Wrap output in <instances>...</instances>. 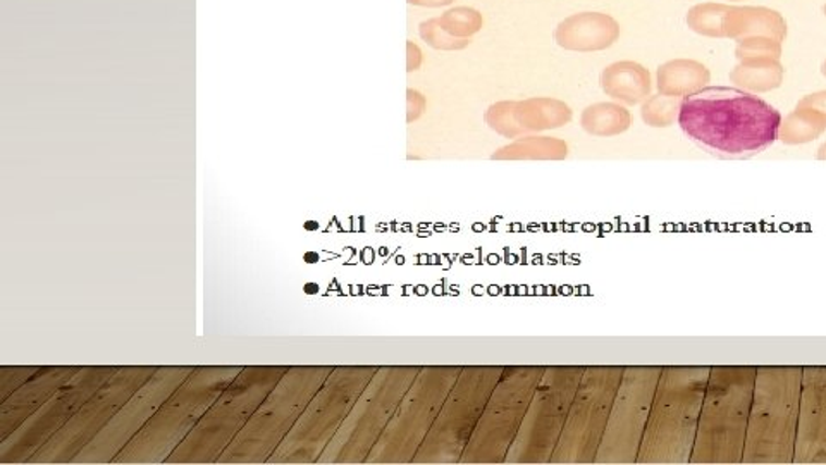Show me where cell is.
<instances>
[{
  "instance_id": "1",
  "label": "cell",
  "mask_w": 826,
  "mask_h": 465,
  "mask_svg": "<svg viewBox=\"0 0 826 465\" xmlns=\"http://www.w3.org/2000/svg\"><path fill=\"white\" fill-rule=\"evenodd\" d=\"M781 115L737 86H706L682 98L679 127L692 142L723 159H747L778 140Z\"/></svg>"
},
{
  "instance_id": "2",
  "label": "cell",
  "mask_w": 826,
  "mask_h": 465,
  "mask_svg": "<svg viewBox=\"0 0 826 465\" xmlns=\"http://www.w3.org/2000/svg\"><path fill=\"white\" fill-rule=\"evenodd\" d=\"M804 366H756L750 425L741 464L794 462Z\"/></svg>"
},
{
  "instance_id": "3",
  "label": "cell",
  "mask_w": 826,
  "mask_h": 465,
  "mask_svg": "<svg viewBox=\"0 0 826 465\" xmlns=\"http://www.w3.org/2000/svg\"><path fill=\"white\" fill-rule=\"evenodd\" d=\"M754 381L756 366L711 368L691 462L741 464Z\"/></svg>"
},
{
  "instance_id": "4",
  "label": "cell",
  "mask_w": 826,
  "mask_h": 465,
  "mask_svg": "<svg viewBox=\"0 0 826 465\" xmlns=\"http://www.w3.org/2000/svg\"><path fill=\"white\" fill-rule=\"evenodd\" d=\"M711 368L667 369L658 384L644 455L656 462L691 461Z\"/></svg>"
},
{
  "instance_id": "5",
  "label": "cell",
  "mask_w": 826,
  "mask_h": 465,
  "mask_svg": "<svg viewBox=\"0 0 826 465\" xmlns=\"http://www.w3.org/2000/svg\"><path fill=\"white\" fill-rule=\"evenodd\" d=\"M792 464L826 465V366H804L802 369Z\"/></svg>"
},
{
  "instance_id": "6",
  "label": "cell",
  "mask_w": 826,
  "mask_h": 465,
  "mask_svg": "<svg viewBox=\"0 0 826 465\" xmlns=\"http://www.w3.org/2000/svg\"><path fill=\"white\" fill-rule=\"evenodd\" d=\"M553 37L562 49L572 52H599L610 49L619 41L620 25L610 14H572L554 28Z\"/></svg>"
},
{
  "instance_id": "7",
  "label": "cell",
  "mask_w": 826,
  "mask_h": 465,
  "mask_svg": "<svg viewBox=\"0 0 826 465\" xmlns=\"http://www.w3.org/2000/svg\"><path fill=\"white\" fill-rule=\"evenodd\" d=\"M512 118L517 136L522 139L532 133L566 127L574 118V112L558 98L532 97L518 103L512 100Z\"/></svg>"
},
{
  "instance_id": "8",
  "label": "cell",
  "mask_w": 826,
  "mask_h": 465,
  "mask_svg": "<svg viewBox=\"0 0 826 465\" xmlns=\"http://www.w3.org/2000/svg\"><path fill=\"white\" fill-rule=\"evenodd\" d=\"M601 86L602 92L616 103L637 106L651 95V73L639 62H613L602 71Z\"/></svg>"
},
{
  "instance_id": "9",
  "label": "cell",
  "mask_w": 826,
  "mask_h": 465,
  "mask_svg": "<svg viewBox=\"0 0 826 465\" xmlns=\"http://www.w3.org/2000/svg\"><path fill=\"white\" fill-rule=\"evenodd\" d=\"M725 32H727V38L737 41L766 37L783 44L787 38V21L775 9L753 8V5L733 8L732 5L725 21Z\"/></svg>"
},
{
  "instance_id": "10",
  "label": "cell",
  "mask_w": 826,
  "mask_h": 465,
  "mask_svg": "<svg viewBox=\"0 0 826 465\" xmlns=\"http://www.w3.org/2000/svg\"><path fill=\"white\" fill-rule=\"evenodd\" d=\"M711 82L708 68L692 59H673L656 71L658 92L670 97L684 98L703 91Z\"/></svg>"
},
{
  "instance_id": "11",
  "label": "cell",
  "mask_w": 826,
  "mask_h": 465,
  "mask_svg": "<svg viewBox=\"0 0 826 465\" xmlns=\"http://www.w3.org/2000/svg\"><path fill=\"white\" fill-rule=\"evenodd\" d=\"M568 145L556 136L527 135L498 148L493 160H565Z\"/></svg>"
},
{
  "instance_id": "12",
  "label": "cell",
  "mask_w": 826,
  "mask_h": 465,
  "mask_svg": "<svg viewBox=\"0 0 826 465\" xmlns=\"http://www.w3.org/2000/svg\"><path fill=\"white\" fill-rule=\"evenodd\" d=\"M580 127L599 139H611L631 130V110L619 103H598L586 107L580 115Z\"/></svg>"
},
{
  "instance_id": "13",
  "label": "cell",
  "mask_w": 826,
  "mask_h": 465,
  "mask_svg": "<svg viewBox=\"0 0 826 465\" xmlns=\"http://www.w3.org/2000/svg\"><path fill=\"white\" fill-rule=\"evenodd\" d=\"M786 70L780 61L739 62L730 73V82L751 94H766L780 88Z\"/></svg>"
},
{
  "instance_id": "14",
  "label": "cell",
  "mask_w": 826,
  "mask_h": 465,
  "mask_svg": "<svg viewBox=\"0 0 826 465\" xmlns=\"http://www.w3.org/2000/svg\"><path fill=\"white\" fill-rule=\"evenodd\" d=\"M826 131V118L816 109L795 107L778 128V140L786 145H804L819 139Z\"/></svg>"
},
{
  "instance_id": "15",
  "label": "cell",
  "mask_w": 826,
  "mask_h": 465,
  "mask_svg": "<svg viewBox=\"0 0 826 465\" xmlns=\"http://www.w3.org/2000/svg\"><path fill=\"white\" fill-rule=\"evenodd\" d=\"M730 9L732 5L715 4V2L694 5L689 9L687 26L703 37L727 38L725 21L729 16Z\"/></svg>"
},
{
  "instance_id": "16",
  "label": "cell",
  "mask_w": 826,
  "mask_h": 465,
  "mask_svg": "<svg viewBox=\"0 0 826 465\" xmlns=\"http://www.w3.org/2000/svg\"><path fill=\"white\" fill-rule=\"evenodd\" d=\"M682 98L670 95H649L641 106V118L651 128H670L679 123Z\"/></svg>"
},
{
  "instance_id": "17",
  "label": "cell",
  "mask_w": 826,
  "mask_h": 465,
  "mask_svg": "<svg viewBox=\"0 0 826 465\" xmlns=\"http://www.w3.org/2000/svg\"><path fill=\"white\" fill-rule=\"evenodd\" d=\"M440 23L452 37L470 38L481 32L482 14L472 8L450 9L440 17Z\"/></svg>"
},
{
  "instance_id": "18",
  "label": "cell",
  "mask_w": 826,
  "mask_h": 465,
  "mask_svg": "<svg viewBox=\"0 0 826 465\" xmlns=\"http://www.w3.org/2000/svg\"><path fill=\"white\" fill-rule=\"evenodd\" d=\"M735 58L739 62L780 61L781 44L774 38H745L737 41Z\"/></svg>"
},
{
  "instance_id": "19",
  "label": "cell",
  "mask_w": 826,
  "mask_h": 465,
  "mask_svg": "<svg viewBox=\"0 0 826 465\" xmlns=\"http://www.w3.org/2000/svg\"><path fill=\"white\" fill-rule=\"evenodd\" d=\"M419 35L429 47L436 50H464L468 47V38L452 37L444 32L440 17L420 23Z\"/></svg>"
},
{
  "instance_id": "20",
  "label": "cell",
  "mask_w": 826,
  "mask_h": 465,
  "mask_svg": "<svg viewBox=\"0 0 826 465\" xmlns=\"http://www.w3.org/2000/svg\"><path fill=\"white\" fill-rule=\"evenodd\" d=\"M426 112V97L420 92L407 91V123H414Z\"/></svg>"
},
{
  "instance_id": "21",
  "label": "cell",
  "mask_w": 826,
  "mask_h": 465,
  "mask_svg": "<svg viewBox=\"0 0 826 465\" xmlns=\"http://www.w3.org/2000/svg\"><path fill=\"white\" fill-rule=\"evenodd\" d=\"M798 106L819 110V112L826 118V91L814 92V94L806 95V97L799 100Z\"/></svg>"
},
{
  "instance_id": "22",
  "label": "cell",
  "mask_w": 826,
  "mask_h": 465,
  "mask_svg": "<svg viewBox=\"0 0 826 465\" xmlns=\"http://www.w3.org/2000/svg\"><path fill=\"white\" fill-rule=\"evenodd\" d=\"M420 64H422V52H420L419 47L414 44V41L408 40L407 41V71L408 73H414V71L419 70Z\"/></svg>"
},
{
  "instance_id": "23",
  "label": "cell",
  "mask_w": 826,
  "mask_h": 465,
  "mask_svg": "<svg viewBox=\"0 0 826 465\" xmlns=\"http://www.w3.org/2000/svg\"><path fill=\"white\" fill-rule=\"evenodd\" d=\"M410 5H420V8H446L453 4L455 0H407Z\"/></svg>"
},
{
  "instance_id": "24",
  "label": "cell",
  "mask_w": 826,
  "mask_h": 465,
  "mask_svg": "<svg viewBox=\"0 0 826 465\" xmlns=\"http://www.w3.org/2000/svg\"><path fill=\"white\" fill-rule=\"evenodd\" d=\"M303 261H306L307 264H315V262H319V255L315 252H307L306 255H303Z\"/></svg>"
},
{
  "instance_id": "25",
  "label": "cell",
  "mask_w": 826,
  "mask_h": 465,
  "mask_svg": "<svg viewBox=\"0 0 826 465\" xmlns=\"http://www.w3.org/2000/svg\"><path fill=\"white\" fill-rule=\"evenodd\" d=\"M303 291H306L307 295H315L319 291V286L315 285V283H307V285L303 286Z\"/></svg>"
},
{
  "instance_id": "26",
  "label": "cell",
  "mask_w": 826,
  "mask_h": 465,
  "mask_svg": "<svg viewBox=\"0 0 826 465\" xmlns=\"http://www.w3.org/2000/svg\"><path fill=\"white\" fill-rule=\"evenodd\" d=\"M303 228L307 229V231H315V229H319L318 223L315 220H307L306 225H303Z\"/></svg>"
},
{
  "instance_id": "27",
  "label": "cell",
  "mask_w": 826,
  "mask_h": 465,
  "mask_svg": "<svg viewBox=\"0 0 826 465\" xmlns=\"http://www.w3.org/2000/svg\"><path fill=\"white\" fill-rule=\"evenodd\" d=\"M816 157H818L819 160H826V142L823 143L822 147L818 148V154H816Z\"/></svg>"
},
{
  "instance_id": "28",
  "label": "cell",
  "mask_w": 826,
  "mask_h": 465,
  "mask_svg": "<svg viewBox=\"0 0 826 465\" xmlns=\"http://www.w3.org/2000/svg\"><path fill=\"white\" fill-rule=\"evenodd\" d=\"M822 73H823V76L826 78V59L825 61H823V64H822Z\"/></svg>"
},
{
  "instance_id": "29",
  "label": "cell",
  "mask_w": 826,
  "mask_h": 465,
  "mask_svg": "<svg viewBox=\"0 0 826 465\" xmlns=\"http://www.w3.org/2000/svg\"><path fill=\"white\" fill-rule=\"evenodd\" d=\"M823 13H825V16H826V4H825V8H823Z\"/></svg>"
}]
</instances>
